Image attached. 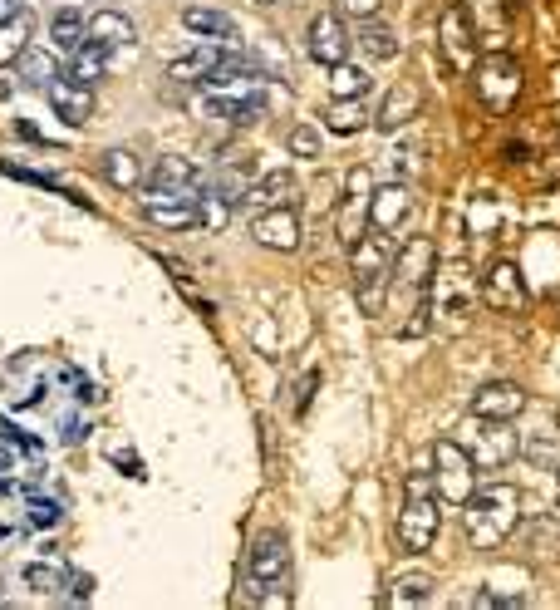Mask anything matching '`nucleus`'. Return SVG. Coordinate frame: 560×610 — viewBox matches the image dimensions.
Returning a JSON list of instances; mask_svg holds the SVG:
<instances>
[{
    "label": "nucleus",
    "instance_id": "15",
    "mask_svg": "<svg viewBox=\"0 0 560 610\" xmlns=\"http://www.w3.org/2000/svg\"><path fill=\"white\" fill-rule=\"evenodd\" d=\"M349 45H354V35L344 30V15H335V10L315 15L310 30H305V55L315 64H325V69H335V64L349 55Z\"/></svg>",
    "mask_w": 560,
    "mask_h": 610
},
{
    "label": "nucleus",
    "instance_id": "47",
    "mask_svg": "<svg viewBox=\"0 0 560 610\" xmlns=\"http://www.w3.org/2000/svg\"><path fill=\"white\" fill-rule=\"evenodd\" d=\"M315 384H320V374H315V369H310V374L295 384V389H300V394H295V409H300V414L310 409V399H315Z\"/></svg>",
    "mask_w": 560,
    "mask_h": 610
},
{
    "label": "nucleus",
    "instance_id": "29",
    "mask_svg": "<svg viewBox=\"0 0 560 610\" xmlns=\"http://www.w3.org/2000/svg\"><path fill=\"white\" fill-rule=\"evenodd\" d=\"M30 35H35V20H30V10H20V15L0 20V69L20 64V55L30 50Z\"/></svg>",
    "mask_w": 560,
    "mask_h": 610
},
{
    "label": "nucleus",
    "instance_id": "2",
    "mask_svg": "<svg viewBox=\"0 0 560 610\" xmlns=\"http://www.w3.org/2000/svg\"><path fill=\"white\" fill-rule=\"evenodd\" d=\"M241 586L251 606H290V547L280 532H261L251 542Z\"/></svg>",
    "mask_w": 560,
    "mask_h": 610
},
{
    "label": "nucleus",
    "instance_id": "45",
    "mask_svg": "<svg viewBox=\"0 0 560 610\" xmlns=\"http://www.w3.org/2000/svg\"><path fill=\"white\" fill-rule=\"evenodd\" d=\"M113 468H118L123 478H148V468H143L138 453H113Z\"/></svg>",
    "mask_w": 560,
    "mask_h": 610
},
{
    "label": "nucleus",
    "instance_id": "21",
    "mask_svg": "<svg viewBox=\"0 0 560 610\" xmlns=\"http://www.w3.org/2000/svg\"><path fill=\"white\" fill-rule=\"evenodd\" d=\"M413 212V187L408 183H384L374 187V202H369V227L379 232H398Z\"/></svg>",
    "mask_w": 560,
    "mask_h": 610
},
{
    "label": "nucleus",
    "instance_id": "16",
    "mask_svg": "<svg viewBox=\"0 0 560 610\" xmlns=\"http://www.w3.org/2000/svg\"><path fill=\"white\" fill-rule=\"evenodd\" d=\"M438 40H443V64L448 69H472V55H477V30H472V20H467V10L462 5H452L448 15H443V25H438Z\"/></svg>",
    "mask_w": 560,
    "mask_h": 610
},
{
    "label": "nucleus",
    "instance_id": "34",
    "mask_svg": "<svg viewBox=\"0 0 560 610\" xmlns=\"http://www.w3.org/2000/svg\"><path fill=\"white\" fill-rule=\"evenodd\" d=\"M354 40H359V50H364L369 60H393V55H398V35H393V25L374 20V15L359 25V35H354Z\"/></svg>",
    "mask_w": 560,
    "mask_h": 610
},
{
    "label": "nucleus",
    "instance_id": "37",
    "mask_svg": "<svg viewBox=\"0 0 560 610\" xmlns=\"http://www.w3.org/2000/svg\"><path fill=\"white\" fill-rule=\"evenodd\" d=\"M330 94H335V99H364V94H369V69L339 60L335 74H330Z\"/></svg>",
    "mask_w": 560,
    "mask_h": 610
},
{
    "label": "nucleus",
    "instance_id": "6",
    "mask_svg": "<svg viewBox=\"0 0 560 610\" xmlns=\"http://www.w3.org/2000/svg\"><path fill=\"white\" fill-rule=\"evenodd\" d=\"M172 84H222V79H241V74H261L251 55H241V45H202L192 55H177L168 64Z\"/></svg>",
    "mask_w": 560,
    "mask_h": 610
},
{
    "label": "nucleus",
    "instance_id": "51",
    "mask_svg": "<svg viewBox=\"0 0 560 610\" xmlns=\"http://www.w3.org/2000/svg\"><path fill=\"white\" fill-rule=\"evenodd\" d=\"M256 5H276V0H256Z\"/></svg>",
    "mask_w": 560,
    "mask_h": 610
},
{
    "label": "nucleus",
    "instance_id": "25",
    "mask_svg": "<svg viewBox=\"0 0 560 610\" xmlns=\"http://www.w3.org/2000/svg\"><path fill=\"white\" fill-rule=\"evenodd\" d=\"M99 173L109 178L118 192H138V187L148 183V173H143V158L133 153V148H109L104 158H99Z\"/></svg>",
    "mask_w": 560,
    "mask_h": 610
},
{
    "label": "nucleus",
    "instance_id": "1",
    "mask_svg": "<svg viewBox=\"0 0 560 610\" xmlns=\"http://www.w3.org/2000/svg\"><path fill=\"white\" fill-rule=\"evenodd\" d=\"M521 522V492L506 488V483H492V488H477L467 502H462V537L472 551H497L511 542Z\"/></svg>",
    "mask_w": 560,
    "mask_h": 610
},
{
    "label": "nucleus",
    "instance_id": "32",
    "mask_svg": "<svg viewBox=\"0 0 560 610\" xmlns=\"http://www.w3.org/2000/svg\"><path fill=\"white\" fill-rule=\"evenodd\" d=\"M467 227H472V237H497L506 227V207L497 202V197H487V192H477L472 202H467Z\"/></svg>",
    "mask_w": 560,
    "mask_h": 610
},
{
    "label": "nucleus",
    "instance_id": "48",
    "mask_svg": "<svg viewBox=\"0 0 560 610\" xmlns=\"http://www.w3.org/2000/svg\"><path fill=\"white\" fill-rule=\"evenodd\" d=\"M79 438H84V419H69L64 424V443H79Z\"/></svg>",
    "mask_w": 560,
    "mask_h": 610
},
{
    "label": "nucleus",
    "instance_id": "43",
    "mask_svg": "<svg viewBox=\"0 0 560 610\" xmlns=\"http://www.w3.org/2000/svg\"><path fill=\"white\" fill-rule=\"evenodd\" d=\"M492 606L516 610V606H526V596H502V591H477L472 596V610H492Z\"/></svg>",
    "mask_w": 560,
    "mask_h": 610
},
{
    "label": "nucleus",
    "instance_id": "46",
    "mask_svg": "<svg viewBox=\"0 0 560 610\" xmlns=\"http://www.w3.org/2000/svg\"><path fill=\"white\" fill-rule=\"evenodd\" d=\"M339 10H344V15H359V20H369V15H379V5H384V0H335Z\"/></svg>",
    "mask_w": 560,
    "mask_h": 610
},
{
    "label": "nucleus",
    "instance_id": "36",
    "mask_svg": "<svg viewBox=\"0 0 560 610\" xmlns=\"http://www.w3.org/2000/svg\"><path fill=\"white\" fill-rule=\"evenodd\" d=\"M109 69H113L109 55H99L94 45H84L79 55H69V69H64V74H69L74 84H89V89H94V84H99V79H104Z\"/></svg>",
    "mask_w": 560,
    "mask_h": 610
},
{
    "label": "nucleus",
    "instance_id": "42",
    "mask_svg": "<svg viewBox=\"0 0 560 610\" xmlns=\"http://www.w3.org/2000/svg\"><path fill=\"white\" fill-rule=\"evenodd\" d=\"M15 468H20V463H15V448H10V443H0V497L25 492V483L15 478Z\"/></svg>",
    "mask_w": 560,
    "mask_h": 610
},
{
    "label": "nucleus",
    "instance_id": "9",
    "mask_svg": "<svg viewBox=\"0 0 560 610\" xmlns=\"http://www.w3.org/2000/svg\"><path fill=\"white\" fill-rule=\"evenodd\" d=\"M197 197H202V187H153V183H143L138 187V212H143L153 227H163V232H192V227H202Z\"/></svg>",
    "mask_w": 560,
    "mask_h": 610
},
{
    "label": "nucleus",
    "instance_id": "49",
    "mask_svg": "<svg viewBox=\"0 0 560 610\" xmlns=\"http://www.w3.org/2000/svg\"><path fill=\"white\" fill-rule=\"evenodd\" d=\"M25 10V0H0V20H10V15H20Z\"/></svg>",
    "mask_w": 560,
    "mask_h": 610
},
{
    "label": "nucleus",
    "instance_id": "20",
    "mask_svg": "<svg viewBox=\"0 0 560 610\" xmlns=\"http://www.w3.org/2000/svg\"><path fill=\"white\" fill-rule=\"evenodd\" d=\"M45 99H50V109H55L69 128H84L89 114H94V89H89V84H74L69 74H59L55 84L45 89Z\"/></svg>",
    "mask_w": 560,
    "mask_h": 610
},
{
    "label": "nucleus",
    "instance_id": "28",
    "mask_svg": "<svg viewBox=\"0 0 560 610\" xmlns=\"http://www.w3.org/2000/svg\"><path fill=\"white\" fill-rule=\"evenodd\" d=\"M50 35H55V50L64 60L79 55V50L89 45V15H84V10H59L55 20H50Z\"/></svg>",
    "mask_w": 560,
    "mask_h": 610
},
{
    "label": "nucleus",
    "instance_id": "14",
    "mask_svg": "<svg viewBox=\"0 0 560 610\" xmlns=\"http://www.w3.org/2000/svg\"><path fill=\"white\" fill-rule=\"evenodd\" d=\"M369 202H374V173L369 168H349L344 202H339V242L344 246H354L369 232Z\"/></svg>",
    "mask_w": 560,
    "mask_h": 610
},
{
    "label": "nucleus",
    "instance_id": "27",
    "mask_svg": "<svg viewBox=\"0 0 560 610\" xmlns=\"http://www.w3.org/2000/svg\"><path fill=\"white\" fill-rule=\"evenodd\" d=\"M516 10H521V0H472L467 20H472L477 35H506L511 20H516Z\"/></svg>",
    "mask_w": 560,
    "mask_h": 610
},
{
    "label": "nucleus",
    "instance_id": "26",
    "mask_svg": "<svg viewBox=\"0 0 560 610\" xmlns=\"http://www.w3.org/2000/svg\"><path fill=\"white\" fill-rule=\"evenodd\" d=\"M295 178L285 173V168H276V173H261L256 183H251V192H246V202L256 207V212H266V207H295Z\"/></svg>",
    "mask_w": 560,
    "mask_h": 610
},
{
    "label": "nucleus",
    "instance_id": "10",
    "mask_svg": "<svg viewBox=\"0 0 560 610\" xmlns=\"http://www.w3.org/2000/svg\"><path fill=\"white\" fill-rule=\"evenodd\" d=\"M433 488H438V502H452V507H462L477 492V463L467 458L462 443L452 438L433 443Z\"/></svg>",
    "mask_w": 560,
    "mask_h": 610
},
{
    "label": "nucleus",
    "instance_id": "8",
    "mask_svg": "<svg viewBox=\"0 0 560 610\" xmlns=\"http://www.w3.org/2000/svg\"><path fill=\"white\" fill-rule=\"evenodd\" d=\"M462 448L477 463V473H502L506 463L521 453V433L511 428V419H482V414H472Z\"/></svg>",
    "mask_w": 560,
    "mask_h": 610
},
{
    "label": "nucleus",
    "instance_id": "7",
    "mask_svg": "<svg viewBox=\"0 0 560 610\" xmlns=\"http://www.w3.org/2000/svg\"><path fill=\"white\" fill-rule=\"evenodd\" d=\"M521 89H526V74L502 50H492V55H482V60L472 64V94L482 99L487 114H511L516 99H521Z\"/></svg>",
    "mask_w": 560,
    "mask_h": 610
},
{
    "label": "nucleus",
    "instance_id": "12",
    "mask_svg": "<svg viewBox=\"0 0 560 610\" xmlns=\"http://www.w3.org/2000/svg\"><path fill=\"white\" fill-rule=\"evenodd\" d=\"M482 301L492 305V310H502V315H526V305H531V286H526V276H521V266H516V261L497 256V261L482 271Z\"/></svg>",
    "mask_w": 560,
    "mask_h": 610
},
{
    "label": "nucleus",
    "instance_id": "30",
    "mask_svg": "<svg viewBox=\"0 0 560 610\" xmlns=\"http://www.w3.org/2000/svg\"><path fill=\"white\" fill-rule=\"evenodd\" d=\"M148 183H153V187H202V183H207V173H202L192 158H177V153H168V158H158V163H153Z\"/></svg>",
    "mask_w": 560,
    "mask_h": 610
},
{
    "label": "nucleus",
    "instance_id": "11",
    "mask_svg": "<svg viewBox=\"0 0 560 610\" xmlns=\"http://www.w3.org/2000/svg\"><path fill=\"white\" fill-rule=\"evenodd\" d=\"M472 276H467V261L462 256H452V261H443L438 271H433V310H443V320L448 325H462L467 315H472Z\"/></svg>",
    "mask_w": 560,
    "mask_h": 610
},
{
    "label": "nucleus",
    "instance_id": "18",
    "mask_svg": "<svg viewBox=\"0 0 560 610\" xmlns=\"http://www.w3.org/2000/svg\"><path fill=\"white\" fill-rule=\"evenodd\" d=\"M251 237L261 246H271V251H295L300 246V217H295V207H266V212H256Z\"/></svg>",
    "mask_w": 560,
    "mask_h": 610
},
{
    "label": "nucleus",
    "instance_id": "22",
    "mask_svg": "<svg viewBox=\"0 0 560 610\" xmlns=\"http://www.w3.org/2000/svg\"><path fill=\"white\" fill-rule=\"evenodd\" d=\"M182 25L197 35V40H207V45H241V30H236V20L217 10V5H187L182 10Z\"/></svg>",
    "mask_w": 560,
    "mask_h": 610
},
{
    "label": "nucleus",
    "instance_id": "40",
    "mask_svg": "<svg viewBox=\"0 0 560 610\" xmlns=\"http://www.w3.org/2000/svg\"><path fill=\"white\" fill-rule=\"evenodd\" d=\"M59 517H64L59 497H30V502H25V522H30V527H59Z\"/></svg>",
    "mask_w": 560,
    "mask_h": 610
},
{
    "label": "nucleus",
    "instance_id": "24",
    "mask_svg": "<svg viewBox=\"0 0 560 610\" xmlns=\"http://www.w3.org/2000/svg\"><path fill=\"white\" fill-rule=\"evenodd\" d=\"M521 458H526L531 468L556 473L560 468V424L556 419H541L536 428H526V433H521Z\"/></svg>",
    "mask_w": 560,
    "mask_h": 610
},
{
    "label": "nucleus",
    "instance_id": "4",
    "mask_svg": "<svg viewBox=\"0 0 560 610\" xmlns=\"http://www.w3.org/2000/svg\"><path fill=\"white\" fill-rule=\"evenodd\" d=\"M197 114L217 123H256L266 114V84L261 74H241V79H222V84H197Z\"/></svg>",
    "mask_w": 560,
    "mask_h": 610
},
{
    "label": "nucleus",
    "instance_id": "19",
    "mask_svg": "<svg viewBox=\"0 0 560 610\" xmlns=\"http://www.w3.org/2000/svg\"><path fill=\"white\" fill-rule=\"evenodd\" d=\"M516 547L526 561H560V517H531V522H516Z\"/></svg>",
    "mask_w": 560,
    "mask_h": 610
},
{
    "label": "nucleus",
    "instance_id": "41",
    "mask_svg": "<svg viewBox=\"0 0 560 610\" xmlns=\"http://www.w3.org/2000/svg\"><path fill=\"white\" fill-rule=\"evenodd\" d=\"M290 153L305 158V163H315V158H320V128H310V123L290 128Z\"/></svg>",
    "mask_w": 560,
    "mask_h": 610
},
{
    "label": "nucleus",
    "instance_id": "31",
    "mask_svg": "<svg viewBox=\"0 0 560 610\" xmlns=\"http://www.w3.org/2000/svg\"><path fill=\"white\" fill-rule=\"evenodd\" d=\"M393 610H413V606H428L433 601V576L428 571H403L398 581L389 586V596H384Z\"/></svg>",
    "mask_w": 560,
    "mask_h": 610
},
{
    "label": "nucleus",
    "instance_id": "38",
    "mask_svg": "<svg viewBox=\"0 0 560 610\" xmlns=\"http://www.w3.org/2000/svg\"><path fill=\"white\" fill-rule=\"evenodd\" d=\"M0 173H5V178H15V183H30V187H45V192H59V197H69L74 207H89L79 192H69V187L55 183L50 173H35V168H25V163H0Z\"/></svg>",
    "mask_w": 560,
    "mask_h": 610
},
{
    "label": "nucleus",
    "instance_id": "5",
    "mask_svg": "<svg viewBox=\"0 0 560 610\" xmlns=\"http://www.w3.org/2000/svg\"><path fill=\"white\" fill-rule=\"evenodd\" d=\"M438 527H443V507H438L433 473H413L408 478V497L398 507V547L423 556V551L438 542Z\"/></svg>",
    "mask_w": 560,
    "mask_h": 610
},
{
    "label": "nucleus",
    "instance_id": "33",
    "mask_svg": "<svg viewBox=\"0 0 560 610\" xmlns=\"http://www.w3.org/2000/svg\"><path fill=\"white\" fill-rule=\"evenodd\" d=\"M369 109H364V99H335L330 104V114H325V128L339 133V138H354L359 128H369Z\"/></svg>",
    "mask_w": 560,
    "mask_h": 610
},
{
    "label": "nucleus",
    "instance_id": "13",
    "mask_svg": "<svg viewBox=\"0 0 560 610\" xmlns=\"http://www.w3.org/2000/svg\"><path fill=\"white\" fill-rule=\"evenodd\" d=\"M89 45L99 50V55H109V64L128 60L133 50H138V25L123 15V10H89Z\"/></svg>",
    "mask_w": 560,
    "mask_h": 610
},
{
    "label": "nucleus",
    "instance_id": "3",
    "mask_svg": "<svg viewBox=\"0 0 560 610\" xmlns=\"http://www.w3.org/2000/svg\"><path fill=\"white\" fill-rule=\"evenodd\" d=\"M393 232H364L359 242L349 246V271H354V296L364 305V315H384L389 301V276H393Z\"/></svg>",
    "mask_w": 560,
    "mask_h": 610
},
{
    "label": "nucleus",
    "instance_id": "39",
    "mask_svg": "<svg viewBox=\"0 0 560 610\" xmlns=\"http://www.w3.org/2000/svg\"><path fill=\"white\" fill-rule=\"evenodd\" d=\"M64 581H69L64 566H45V561L25 566V586H30L35 596H64Z\"/></svg>",
    "mask_w": 560,
    "mask_h": 610
},
{
    "label": "nucleus",
    "instance_id": "44",
    "mask_svg": "<svg viewBox=\"0 0 560 610\" xmlns=\"http://www.w3.org/2000/svg\"><path fill=\"white\" fill-rule=\"evenodd\" d=\"M64 596H69V601H89V596H94V576H84V571H69V581H64Z\"/></svg>",
    "mask_w": 560,
    "mask_h": 610
},
{
    "label": "nucleus",
    "instance_id": "50",
    "mask_svg": "<svg viewBox=\"0 0 560 610\" xmlns=\"http://www.w3.org/2000/svg\"><path fill=\"white\" fill-rule=\"evenodd\" d=\"M556 497H560V468H556Z\"/></svg>",
    "mask_w": 560,
    "mask_h": 610
},
{
    "label": "nucleus",
    "instance_id": "35",
    "mask_svg": "<svg viewBox=\"0 0 560 610\" xmlns=\"http://www.w3.org/2000/svg\"><path fill=\"white\" fill-rule=\"evenodd\" d=\"M59 74H64V69H59L55 55H45V50H25V55H20V79H25L30 89H40V94L55 84Z\"/></svg>",
    "mask_w": 560,
    "mask_h": 610
},
{
    "label": "nucleus",
    "instance_id": "17",
    "mask_svg": "<svg viewBox=\"0 0 560 610\" xmlns=\"http://www.w3.org/2000/svg\"><path fill=\"white\" fill-rule=\"evenodd\" d=\"M467 409L482 414V419H521V414H526V389L511 384V379H492V384H482V389L472 394Z\"/></svg>",
    "mask_w": 560,
    "mask_h": 610
},
{
    "label": "nucleus",
    "instance_id": "23",
    "mask_svg": "<svg viewBox=\"0 0 560 610\" xmlns=\"http://www.w3.org/2000/svg\"><path fill=\"white\" fill-rule=\"evenodd\" d=\"M418 114H423V94H418V84L403 79V84H393L389 94H384V104L374 109V123H379L384 133H398L403 123H413Z\"/></svg>",
    "mask_w": 560,
    "mask_h": 610
}]
</instances>
